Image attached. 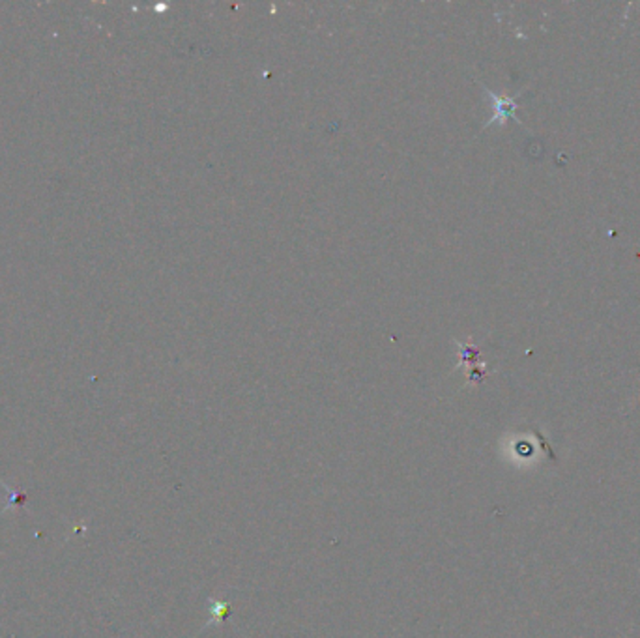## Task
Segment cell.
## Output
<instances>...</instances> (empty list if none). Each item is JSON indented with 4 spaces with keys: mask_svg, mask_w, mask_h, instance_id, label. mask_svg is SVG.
Instances as JSON below:
<instances>
[{
    "mask_svg": "<svg viewBox=\"0 0 640 638\" xmlns=\"http://www.w3.org/2000/svg\"><path fill=\"white\" fill-rule=\"evenodd\" d=\"M483 90H485L487 96L491 98L493 107H494L493 118L485 124V128L493 126V124H500V126H502V124H505L507 118H515V120H517V117H515V111H517V107H519L517 98H502V96L494 94L493 90H489V88H485V86H483Z\"/></svg>",
    "mask_w": 640,
    "mask_h": 638,
    "instance_id": "obj_1",
    "label": "cell"
}]
</instances>
